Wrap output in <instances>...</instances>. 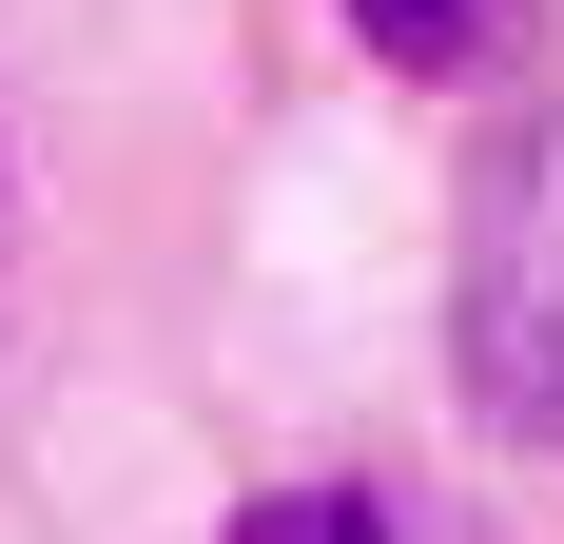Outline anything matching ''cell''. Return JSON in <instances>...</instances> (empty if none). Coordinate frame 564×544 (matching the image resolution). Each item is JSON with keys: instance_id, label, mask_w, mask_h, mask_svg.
I'll list each match as a JSON object with an SVG mask.
<instances>
[{"instance_id": "6da1fadb", "label": "cell", "mask_w": 564, "mask_h": 544, "mask_svg": "<svg viewBox=\"0 0 564 544\" xmlns=\"http://www.w3.org/2000/svg\"><path fill=\"white\" fill-rule=\"evenodd\" d=\"M448 389L487 447H564V117H525L467 175V253H448Z\"/></svg>"}, {"instance_id": "7a4b0ae2", "label": "cell", "mask_w": 564, "mask_h": 544, "mask_svg": "<svg viewBox=\"0 0 564 544\" xmlns=\"http://www.w3.org/2000/svg\"><path fill=\"white\" fill-rule=\"evenodd\" d=\"M215 544H487L448 487H370V467H312V487H253Z\"/></svg>"}, {"instance_id": "3957f363", "label": "cell", "mask_w": 564, "mask_h": 544, "mask_svg": "<svg viewBox=\"0 0 564 544\" xmlns=\"http://www.w3.org/2000/svg\"><path fill=\"white\" fill-rule=\"evenodd\" d=\"M525 20L545 0H350V40L390 78H487V58H525Z\"/></svg>"}, {"instance_id": "277c9868", "label": "cell", "mask_w": 564, "mask_h": 544, "mask_svg": "<svg viewBox=\"0 0 564 544\" xmlns=\"http://www.w3.org/2000/svg\"><path fill=\"white\" fill-rule=\"evenodd\" d=\"M0 272H20V156H0Z\"/></svg>"}]
</instances>
